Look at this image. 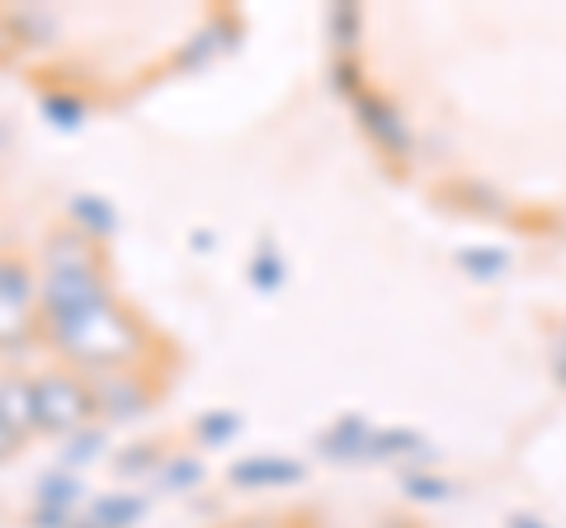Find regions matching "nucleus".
<instances>
[{"label": "nucleus", "instance_id": "obj_1", "mask_svg": "<svg viewBox=\"0 0 566 528\" xmlns=\"http://www.w3.org/2000/svg\"><path fill=\"white\" fill-rule=\"evenodd\" d=\"M43 321H48V336L57 340L62 355L81 368H95V373L128 363L137 355V340H142L137 321L118 307L114 293H95L76 307L43 311Z\"/></svg>", "mask_w": 566, "mask_h": 528}, {"label": "nucleus", "instance_id": "obj_2", "mask_svg": "<svg viewBox=\"0 0 566 528\" xmlns=\"http://www.w3.org/2000/svg\"><path fill=\"white\" fill-rule=\"evenodd\" d=\"M33 411H39V434L76 439L81 430H91L95 392H91V382H81L71 373H43V378H33Z\"/></svg>", "mask_w": 566, "mask_h": 528}, {"label": "nucleus", "instance_id": "obj_3", "mask_svg": "<svg viewBox=\"0 0 566 528\" xmlns=\"http://www.w3.org/2000/svg\"><path fill=\"white\" fill-rule=\"evenodd\" d=\"M39 288L20 260L0 255V349H20L39 326Z\"/></svg>", "mask_w": 566, "mask_h": 528}, {"label": "nucleus", "instance_id": "obj_4", "mask_svg": "<svg viewBox=\"0 0 566 528\" xmlns=\"http://www.w3.org/2000/svg\"><path fill=\"white\" fill-rule=\"evenodd\" d=\"M0 425L14 439L39 434V411H33V378H0Z\"/></svg>", "mask_w": 566, "mask_h": 528}, {"label": "nucleus", "instance_id": "obj_5", "mask_svg": "<svg viewBox=\"0 0 566 528\" xmlns=\"http://www.w3.org/2000/svg\"><path fill=\"white\" fill-rule=\"evenodd\" d=\"M297 477H303V467L283 463V457H245V463L232 467V482H241V486H283Z\"/></svg>", "mask_w": 566, "mask_h": 528}, {"label": "nucleus", "instance_id": "obj_6", "mask_svg": "<svg viewBox=\"0 0 566 528\" xmlns=\"http://www.w3.org/2000/svg\"><path fill=\"white\" fill-rule=\"evenodd\" d=\"M91 392H95V411L109 415V420H128L133 411L147 406V392L133 387V382H99V387H91Z\"/></svg>", "mask_w": 566, "mask_h": 528}, {"label": "nucleus", "instance_id": "obj_7", "mask_svg": "<svg viewBox=\"0 0 566 528\" xmlns=\"http://www.w3.org/2000/svg\"><path fill=\"white\" fill-rule=\"evenodd\" d=\"M142 515V500H128V496H123V500H99L95 505V528H123V524H133Z\"/></svg>", "mask_w": 566, "mask_h": 528}, {"label": "nucleus", "instance_id": "obj_8", "mask_svg": "<svg viewBox=\"0 0 566 528\" xmlns=\"http://www.w3.org/2000/svg\"><path fill=\"white\" fill-rule=\"evenodd\" d=\"M199 434H203V439H212V444H222L227 434H237V420H232V415H203Z\"/></svg>", "mask_w": 566, "mask_h": 528}, {"label": "nucleus", "instance_id": "obj_9", "mask_svg": "<svg viewBox=\"0 0 566 528\" xmlns=\"http://www.w3.org/2000/svg\"><path fill=\"white\" fill-rule=\"evenodd\" d=\"M463 264H486V270H476V274H495V270L505 264V255H501V251H468Z\"/></svg>", "mask_w": 566, "mask_h": 528}, {"label": "nucleus", "instance_id": "obj_10", "mask_svg": "<svg viewBox=\"0 0 566 528\" xmlns=\"http://www.w3.org/2000/svg\"><path fill=\"white\" fill-rule=\"evenodd\" d=\"M14 448H20V439H14V434H10L6 425H0V463H6V457H10Z\"/></svg>", "mask_w": 566, "mask_h": 528}, {"label": "nucleus", "instance_id": "obj_11", "mask_svg": "<svg viewBox=\"0 0 566 528\" xmlns=\"http://www.w3.org/2000/svg\"><path fill=\"white\" fill-rule=\"evenodd\" d=\"M510 528H547V524H538V519H528V515H515V519H510Z\"/></svg>", "mask_w": 566, "mask_h": 528}]
</instances>
